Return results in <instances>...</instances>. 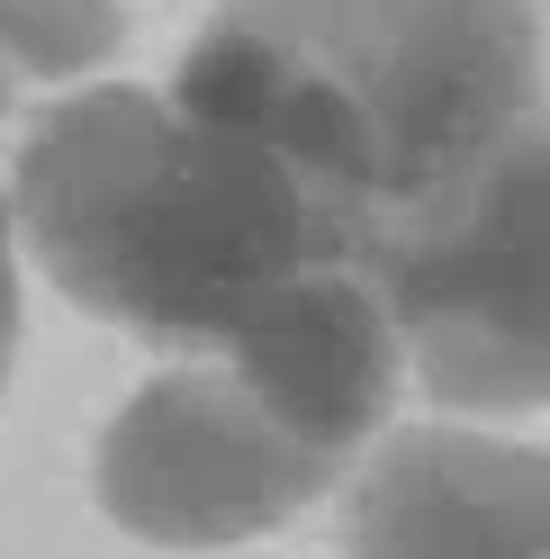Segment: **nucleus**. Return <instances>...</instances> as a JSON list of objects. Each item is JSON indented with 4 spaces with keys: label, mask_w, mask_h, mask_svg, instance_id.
<instances>
[{
    "label": "nucleus",
    "mask_w": 550,
    "mask_h": 559,
    "mask_svg": "<svg viewBox=\"0 0 550 559\" xmlns=\"http://www.w3.org/2000/svg\"><path fill=\"white\" fill-rule=\"evenodd\" d=\"M171 99L298 181L325 262L380 271L550 118L533 0H226Z\"/></svg>",
    "instance_id": "f257e3e1"
},
{
    "label": "nucleus",
    "mask_w": 550,
    "mask_h": 559,
    "mask_svg": "<svg viewBox=\"0 0 550 559\" xmlns=\"http://www.w3.org/2000/svg\"><path fill=\"white\" fill-rule=\"evenodd\" d=\"M10 207L63 298L171 353H226L280 280L325 262L298 181L253 135L127 82L37 118Z\"/></svg>",
    "instance_id": "f03ea898"
},
{
    "label": "nucleus",
    "mask_w": 550,
    "mask_h": 559,
    "mask_svg": "<svg viewBox=\"0 0 550 559\" xmlns=\"http://www.w3.org/2000/svg\"><path fill=\"white\" fill-rule=\"evenodd\" d=\"M361 280L388 298L406 379L433 406L469 425L550 406V118L478 199Z\"/></svg>",
    "instance_id": "7ed1b4c3"
},
{
    "label": "nucleus",
    "mask_w": 550,
    "mask_h": 559,
    "mask_svg": "<svg viewBox=\"0 0 550 559\" xmlns=\"http://www.w3.org/2000/svg\"><path fill=\"white\" fill-rule=\"evenodd\" d=\"M334 461L262 415L235 370L145 379L91 451L99 514L154 550H235L325 497Z\"/></svg>",
    "instance_id": "20e7f679"
},
{
    "label": "nucleus",
    "mask_w": 550,
    "mask_h": 559,
    "mask_svg": "<svg viewBox=\"0 0 550 559\" xmlns=\"http://www.w3.org/2000/svg\"><path fill=\"white\" fill-rule=\"evenodd\" d=\"M343 559H550V451L497 425H416L361 469Z\"/></svg>",
    "instance_id": "39448f33"
},
{
    "label": "nucleus",
    "mask_w": 550,
    "mask_h": 559,
    "mask_svg": "<svg viewBox=\"0 0 550 559\" xmlns=\"http://www.w3.org/2000/svg\"><path fill=\"white\" fill-rule=\"evenodd\" d=\"M226 370L262 397V415L280 433H298L307 451H361L370 433L397 415L406 389V343L388 298L343 262H307L298 280H280L226 343Z\"/></svg>",
    "instance_id": "423d86ee"
},
{
    "label": "nucleus",
    "mask_w": 550,
    "mask_h": 559,
    "mask_svg": "<svg viewBox=\"0 0 550 559\" xmlns=\"http://www.w3.org/2000/svg\"><path fill=\"white\" fill-rule=\"evenodd\" d=\"M10 353H19V207L0 190V379H10Z\"/></svg>",
    "instance_id": "0eeeda50"
},
{
    "label": "nucleus",
    "mask_w": 550,
    "mask_h": 559,
    "mask_svg": "<svg viewBox=\"0 0 550 559\" xmlns=\"http://www.w3.org/2000/svg\"><path fill=\"white\" fill-rule=\"evenodd\" d=\"M10 91H19V63H10V37H0V109H10Z\"/></svg>",
    "instance_id": "6e6552de"
}]
</instances>
